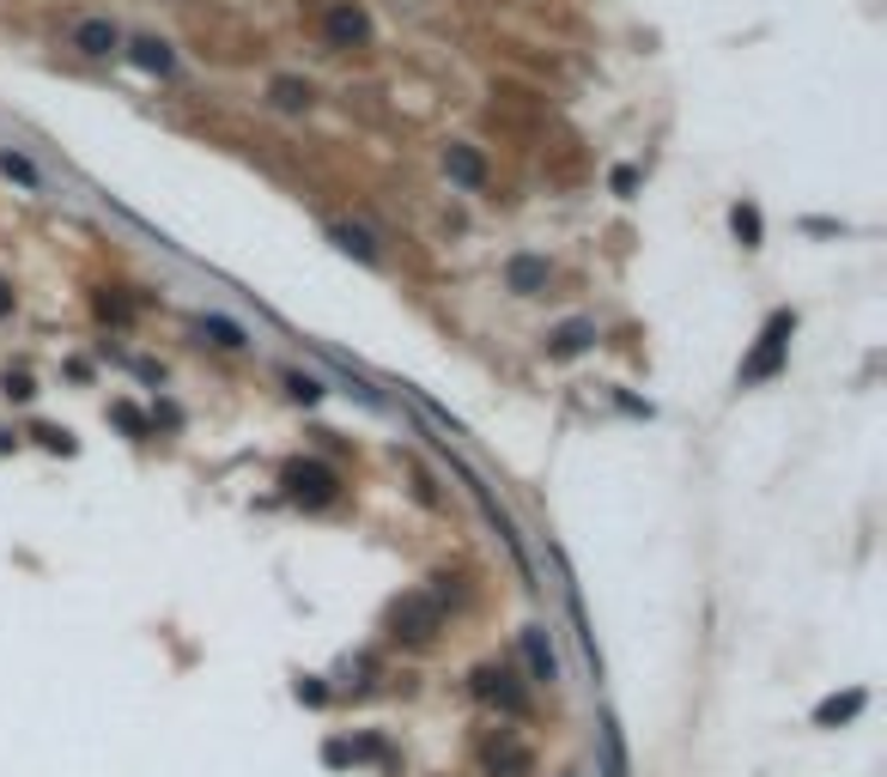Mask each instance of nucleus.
Segmentation results:
<instances>
[{
	"instance_id": "nucleus-20",
	"label": "nucleus",
	"mask_w": 887,
	"mask_h": 777,
	"mask_svg": "<svg viewBox=\"0 0 887 777\" xmlns=\"http://www.w3.org/2000/svg\"><path fill=\"white\" fill-rule=\"evenodd\" d=\"M0 171H7V176H19V183H37V171L19 159V152H0Z\"/></svg>"
},
{
	"instance_id": "nucleus-5",
	"label": "nucleus",
	"mask_w": 887,
	"mask_h": 777,
	"mask_svg": "<svg viewBox=\"0 0 887 777\" xmlns=\"http://www.w3.org/2000/svg\"><path fill=\"white\" fill-rule=\"evenodd\" d=\"M481 766L493 771V777H530L535 759H530V747H523L517 735L498 729V735H486V741H481Z\"/></svg>"
},
{
	"instance_id": "nucleus-2",
	"label": "nucleus",
	"mask_w": 887,
	"mask_h": 777,
	"mask_svg": "<svg viewBox=\"0 0 887 777\" xmlns=\"http://www.w3.org/2000/svg\"><path fill=\"white\" fill-rule=\"evenodd\" d=\"M280 486H286L292 504H304V511H323V504H334V492H341V474H334L329 462H286Z\"/></svg>"
},
{
	"instance_id": "nucleus-14",
	"label": "nucleus",
	"mask_w": 887,
	"mask_h": 777,
	"mask_svg": "<svg viewBox=\"0 0 887 777\" xmlns=\"http://www.w3.org/2000/svg\"><path fill=\"white\" fill-rule=\"evenodd\" d=\"M134 61H140L147 73H171V68H177V56L159 43V37H140V43H134Z\"/></svg>"
},
{
	"instance_id": "nucleus-22",
	"label": "nucleus",
	"mask_w": 887,
	"mask_h": 777,
	"mask_svg": "<svg viewBox=\"0 0 887 777\" xmlns=\"http://www.w3.org/2000/svg\"><path fill=\"white\" fill-rule=\"evenodd\" d=\"M299 698H304V705H323L329 693H323V686H316V680H299Z\"/></svg>"
},
{
	"instance_id": "nucleus-21",
	"label": "nucleus",
	"mask_w": 887,
	"mask_h": 777,
	"mask_svg": "<svg viewBox=\"0 0 887 777\" xmlns=\"http://www.w3.org/2000/svg\"><path fill=\"white\" fill-rule=\"evenodd\" d=\"M110 413H115V425H122V432H134V437H140V432H147V420H140V413H134V407H128V401H115V407H110Z\"/></svg>"
},
{
	"instance_id": "nucleus-10",
	"label": "nucleus",
	"mask_w": 887,
	"mask_h": 777,
	"mask_svg": "<svg viewBox=\"0 0 887 777\" xmlns=\"http://www.w3.org/2000/svg\"><path fill=\"white\" fill-rule=\"evenodd\" d=\"M864 705H869V693H833V698H820V705H815V723H820V729H839V723H851Z\"/></svg>"
},
{
	"instance_id": "nucleus-18",
	"label": "nucleus",
	"mask_w": 887,
	"mask_h": 777,
	"mask_svg": "<svg viewBox=\"0 0 887 777\" xmlns=\"http://www.w3.org/2000/svg\"><path fill=\"white\" fill-rule=\"evenodd\" d=\"M729 225H736V238L748 243V250L760 243V213H754V206H736V213H729Z\"/></svg>"
},
{
	"instance_id": "nucleus-6",
	"label": "nucleus",
	"mask_w": 887,
	"mask_h": 777,
	"mask_svg": "<svg viewBox=\"0 0 887 777\" xmlns=\"http://www.w3.org/2000/svg\"><path fill=\"white\" fill-rule=\"evenodd\" d=\"M323 31H329V43L353 49V43L371 37V19H365V7H353V0H334V7L323 12Z\"/></svg>"
},
{
	"instance_id": "nucleus-13",
	"label": "nucleus",
	"mask_w": 887,
	"mask_h": 777,
	"mask_svg": "<svg viewBox=\"0 0 887 777\" xmlns=\"http://www.w3.org/2000/svg\"><path fill=\"white\" fill-rule=\"evenodd\" d=\"M73 43H80L85 56H110V49H115V24L110 19H85L80 31H73Z\"/></svg>"
},
{
	"instance_id": "nucleus-9",
	"label": "nucleus",
	"mask_w": 887,
	"mask_h": 777,
	"mask_svg": "<svg viewBox=\"0 0 887 777\" xmlns=\"http://www.w3.org/2000/svg\"><path fill=\"white\" fill-rule=\"evenodd\" d=\"M589 341H596V322L577 316V322H560V329L547 334V353H554V359H577Z\"/></svg>"
},
{
	"instance_id": "nucleus-23",
	"label": "nucleus",
	"mask_w": 887,
	"mask_h": 777,
	"mask_svg": "<svg viewBox=\"0 0 887 777\" xmlns=\"http://www.w3.org/2000/svg\"><path fill=\"white\" fill-rule=\"evenodd\" d=\"M7 310H12V292H7V280H0V316H7Z\"/></svg>"
},
{
	"instance_id": "nucleus-7",
	"label": "nucleus",
	"mask_w": 887,
	"mask_h": 777,
	"mask_svg": "<svg viewBox=\"0 0 887 777\" xmlns=\"http://www.w3.org/2000/svg\"><path fill=\"white\" fill-rule=\"evenodd\" d=\"M523 656H530V675L542 680V686H554V680H560V656H554V644H547V632H542V626L523 632Z\"/></svg>"
},
{
	"instance_id": "nucleus-11",
	"label": "nucleus",
	"mask_w": 887,
	"mask_h": 777,
	"mask_svg": "<svg viewBox=\"0 0 887 777\" xmlns=\"http://www.w3.org/2000/svg\"><path fill=\"white\" fill-rule=\"evenodd\" d=\"M444 171L456 176L462 189H481L486 183V164H481V152H474V147H444Z\"/></svg>"
},
{
	"instance_id": "nucleus-1",
	"label": "nucleus",
	"mask_w": 887,
	"mask_h": 777,
	"mask_svg": "<svg viewBox=\"0 0 887 777\" xmlns=\"http://www.w3.org/2000/svg\"><path fill=\"white\" fill-rule=\"evenodd\" d=\"M390 626H395V638L426 644V638H439V626H444V602L432 589H414V595H402V602L390 607Z\"/></svg>"
},
{
	"instance_id": "nucleus-17",
	"label": "nucleus",
	"mask_w": 887,
	"mask_h": 777,
	"mask_svg": "<svg viewBox=\"0 0 887 777\" xmlns=\"http://www.w3.org/2000/svg\"><path fill=\"white\" fill-rule=\"evenodd\" d=\"M201 334H213L220 346H243V329H238V322H225V316H201Z\"/></svg>"
},
{
	"instance_id": "nucleus-4",
	"label": "nucleus",
	"mask_w": 887,
	"mask_h": 777,
	"mask_svg": "<svg viewBox=\"0 0 887 777\" xmlns=\"http://www.w3.org/2000/svg\"><path fill=\"white\" fill-rule=\"evenodd\" d=\"M474 698H481V705H493V710H505V717H530V693L517 686V675H511L505 663L474 668Z\"/></svg>"
},
{
	"instance_id": "nucleus-8",
	"label": "nucleus",
	"mask_w": 887,
	"mask_h": 777,
	"mask_svg": "<svg viewBox=\"0 0 887 777\" xmlns=\"http://www.w3.org/2000/svg\"><path fill=\"white\" fill-rule=\"evenodd\" d=\"M505 280H511V292H517V297H535V292H547V262H542V255H511Z\"/></svg>"
},
{
	"instance_id": "nucleus-3",
	"label": "nucleus",
	"mask_w": 887,
	"mask_h": 777,
	"mask_svg": "<svg viewBox=\"0 0 887 777\" xmlns=\"http://www.w3.org/2000/svg\"><path fill=\"white\" fill-rule=\"evenodd\" d=\"M790 334H796V316H790V310H778V316L760 329V346L748 353V365H742V383L778 377V371H784V353H790Z\"/></svg>"
},
{
	"instance_id": "nucleus-19",
	"label": "nucleus",
	"mask_w": 887,
	"mask_h": 777,
	"mask_svg": "<svg viewBox=\"0 0 887 777\" xmlns=\"http://www.w3.org/2000/svg\"><path fill=\"white\" fill-rule=\"evenodd\" d=\"M286 389H292L299 401H316V395H323V383H316V377H304V371H292V377H286Z\"/></svg>"
},
{
	"instance_id": "nucleus-15",
	"label": "nucleus",
	"mask_w": 887,
	"mask_h": 777,
	"mask_svg": "<svg viewBox=\"0 0 887 777\" xmlns=\"http://www.w3.org/2000/svg\"><path fill=\"white\" fill-rule=\"evenodd\" d=\"M334 243H341V250H353L359 262H377V243H371L365 231H353V225H341V231H334Z\"/></svg>"
},
{
	"instance_id": "nucleus-16",
	"label": "nucleus",
	"mask_w": 887,
	"mask_h": 777,
	"mask_svg": "<svg viewBox=\"0 0 887 777\" xmlns=\"http://www.w3.org/2000/svg\"><path fill=\"white\" fill-rule=\"evenodd\" d=\"M274 103H280V110H304V103H311V85H299V80H274Z\"/></svg>"
},
{
	"instance_id": "nucleus-12",
	"label": "nucleus",
	"mask_w": 887,
	"mask_h": 777,
	"mask_svg": "<svg viewBox=\"0 0 887 777\" xmlns=\"http://www.w3.org/2000/svg\"><path fill=\"white\" fill-rule=\"evenodd\" d=\"M602 777H633V766H626V741L614 723H602Z\"/></svg>"
}]
</instances>
